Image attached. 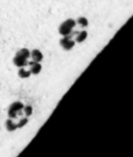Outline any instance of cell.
Masks as SVG:
<instances>
[{"instance_id": "1", "label": "cell", "mask_w": 133, "mask_h": 157, "mask_svg": "<svg viewBox=\"0 0 133 157\" xmlns=\"http://www.w3.org/2000/svg\"><path fill=\"white\" fill-rule=\"evenodd\" d=\"M75 26H76V21L73 19H69V20L65 21L59 26L58 32L62 36H68V35L71 34V32Z\"/></svg>"}, {"instance_id": "2", "label": "cell", "mask_w": 133, "mask_h": 157, "mask_svg": "<svg viewBox=\"0 0 133 157\" xmlns=\"http://www.w3.org/2000/svg\"><path fill=\"white\" fill-rule=\"evenodd\" d=\"M23 106H24V105H23L21 102L17 101V102L12 103V104L10 105L9 109H8V116H9V117L14 119V118H16L18 116L21 115Z\"/></svg>"}, {"instance_id": "3", "label": "cell", "mask_w": 133, "mask_h": 157, "mask_svg": "<svg viewBox=\"0 0 133 157\" xmlns=\"http://www.w3.org/2000/svg\"><path fill=\"white\" fill-rule=\"evenodd\" d=\"M60 45L62 46V48L64 50H71L74 46H75V41L71 39L70 35L68 36H64L61 40H60Z\"/></svg>"}, {"instance_id": "4", "label": "cell", "mask_w": 133, "mask_h": 157, "mask_svg": "<svg viewBox=\"0 0 133 157\" xmlns=\"http://www.w3.org/2000/svg\"><path fill=\"white\" fill-rule=\"evenodd\" d=\"M28 59L26 57H24L23 56H21V54L17 53V55L15 56V57L13 58V63L15 66H17L18 67H24L26 65H28Z\"/></svg>"}, {"instance_id": "5", "label": "cell", "mask_w": 133, "mask_h": 157, "mask_svg": "<svg viewBox=\"0 0 133 157\" xmlns=\"http://www.w3.org/2000/svg\"><path fill=\"white\" fill-rule=\"evenodd\" d=\"M29 66H30V71L32 74L33 75H37L41 72L42 70V65L39 63V62H34V61H31L29 63Z\"/></svg>"}, {"instance_id": "6", "label": "cell", "mask_w": 133, "mask_h": 157, "mask_svg": "<svg viewBox=\"0 0 133 157\" xmlns=\"http://www.w3.org/2000/svg\"><path fill=\"white\" fill-rule=\"evenodd\" d=\"M5 127H6V129L9 132H13V131H16L18 129L17 123H15V121L12 118H10V117L6 120Z\"/></svg>"}, {"instance_id": "7", "label": "cell", "mask_w": 133, "mask_h": 157, "mask_svg": "<svg viewBox=\"0 0 133 157\" xmlns=\"http://www.w3.org/2000/svg\"><path fill=\"white\" fill-rule=\"evenodd\" d=\"M31 56L32 58V61L34 62H41L44 58V56L42 54V52L38 49H34L31 52Z\"/></svg>"}, {"instance_id": "8", "label": "cell", "mask_w": 133, "mask_h": 157, "mask_svg": "<svg viewBox=\"0 0 133 157\" xmlns=\"http://www.w3.org/2000/svg\"><path fill=\"white\" fill-rule=\"evenodd\" d=\"M87 36H88V33L86 31H82V32H80L78 33V35L76 37V42L81 44V43H82V42H84L86 40Z\"/></svg>"}, {"instance_id": "9", "label": "cell", "mask_w": 133, "mask_h": 157, "mask_svg": "<svg viewBox=\"0 0 133 157\" xmlns=\"http://www.w3.org/2000/svg\"><path fill=\"white\" fill-rule=\"evenodd\" d=\"M18 74H19V77L21 78H29V77L32 75V73H31L30 70H26V69L23 68V67H21V68H20Z\"/></svg>"}, {"instance_id": "10", "label": "cell", "mask_w": 133, "mask_h": 157, "mask_svg": "<svg viewBox=\"0 0 133 157\" xmlns=\"http://www.w3.org/2000/svg\"><path fill=\"white\" fill-rule=\"evenodd\" d=\"M22 113H23V114L25 115V117H31V116L32 115V113H33V108H32V106L30 105H24V106H23V109H22Z\"/></svg>"}, {"instance_id": "11", "label": "cell", "mask_w": 133, "mask_h": 157, "mask_svg": "<svg viewBox=\"0 0 133 157\" xmlns=\"http://www.w3.org/2000/svg\"><path fill=\"white\" fill-rule=\"evenodd\" d=\"M29 123V118L27 117H24L20 119V121L17 123V127H18V129L19 128H23L27 124Z\"/></svg>"}, {"instance_id": "12", "label": "cell", "mask_w": 133, "mask_h": 157, "mask_svg": "<svg viewBox=\"0 0 133 157\" xmlns=\"http://www.w3.org/2000/svg\"><path fill=\"white\" fill-rule=\"evenodd\" d=\"M76 23H79V25L82 26V27H87V26L89 25V21H88L87 18H85V17H80V18L77 20Z\"/></svg>"}, {"instance_id": "13", "label": "cell", "mask_w": 133, "mask_h": 157, "mask_svg": "<svg viewBox=\"0 0 133 157\" xmlns=\"http://www.w3.org/2000/svg\"><path fill=\"white\" fill-rule=\"evenodd\" d=\"M18 53L21 54V56H23L24 57H26L27 59L31 56V52H30V50H28L27 48H22V49H21Z\"/></svg>"}]
</instances>
